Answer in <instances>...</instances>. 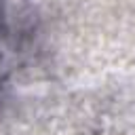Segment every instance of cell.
<instances>
[{
  "mask_svg": "<svg viewBox=\"0 0 135 135\" xmlns=\"http://www.w3.org/2000/svg\"><path fill=\"white\" fill-rule=\"evenodd\" d=\"M6 30V0H0V34Z\"/></svg>",
  "mask_w": 135,
  "mask_h": 135,
  "instance_id": "obj_1",
  "label": "cell"
}]
</instances>
